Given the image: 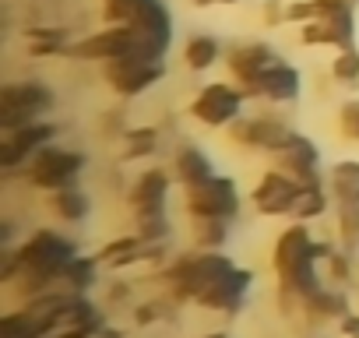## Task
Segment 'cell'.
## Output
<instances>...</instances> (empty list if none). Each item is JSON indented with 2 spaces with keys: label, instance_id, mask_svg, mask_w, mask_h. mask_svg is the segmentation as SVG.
<instances>
[{
  "label": "cell",
  "instance_id": "cell-1",
  "mask_svg": "<svg viewBox=\"0 0 359 338\" xmlns=\"http://www.w3.org/2000/svg\"><path fill=\"white\" fill-rule=\"evenodd\" d=\"M317 236L310 233V222L292 219L271 243V275L278 285V310L296 320L303 313V303L327 282L324 268L313 254Z\"/></svg>",
  "mask_w": 359,
  "mask_h": 338
},
{
  "label": "cell",
  "instance_id": "cell-2",
  "mask_svg": "<svg viewBox=\"0 0 359 338\" xmlns=\"http://www.w3.org/2000/svg\"><path fill=\"white\" fill-rule=\"evenodd\" d=\"M15 257H18V278L11 282L18 299H32V296H43L50 289H60V275L64 268L81 254L78 243L71 236H64L60 229H50V226H39L32 229L18 247H11Z\"/></svg>",
  "mask_w": 359,
  "mask_h": 338
},
{
  "label": "cell",
  "instance_id": "cell-3",
  "mask_svg": "<svg viewBox=\"0 0 359 338\" xmlns=\"http://www.w3.org/2000/svg\"><path fill=\"white\" fill-rule=\"evenodd\" d=\"M236 261L233 254H222V250H184L176 254L169 264L158 268V282H165L169 296L176 303H198L226 271H233Z\"/></svg>",
  "mask_w": 359,
  "mask_h": 338
},
{
  "label": "cell",
  "instance_id": "cell-4",
  "mask_svg": "<svg viewBox=\"0 0 359 338\" xmlns=\"http://www.w3.org/2000/svg\"><path fill=\"white\" fill-rule=\"evenodd\" d=\"M88 165V155L78 151V148H67V144H46L43 151H36L25 165V180L29 187L43 191V194H53L60 187H74L78 177L85 173Z\"/></svg>",
  "mask_w": 359,
  "mask_h": 338
},
{
  "label": "cell",
  "instance_id": "cell-5",
  "mask_svg": "<svg viewBox=\"0 0 359 338\" xmlns=\"http://www.w3.org/2000/svg\"><path fill=\"white\" fill-rule=\"evenodd\" d=\"M53 106H57V92L46 81L39 78L8 81L4 92H0V130L11 134L32 120H43Z\"/></svg>",
  "mask_w": 359,
  "mask_h": 338
},
{
  "label": "cell",
  "instance_id": "cell-6",
  "mask_svg": "<svg viewBox=\"0 0 359 338\" xmlns=\"http://www.w3.org/2000/svg\"><path fill=\"white\" fill-rule=\"evenodd\" d=\"M247 88L236 85L233 78H219V81H208L187 106V113L201 123V127H212V130H229L240 116H247Z\"/></svg>",
  "mask_w": 359,
  "mask_h": 338
},
{
  "label": "cell",
  "instance_id": "cell-7",
  "mask_svg": "<svg viewBox=\"0 0 359 338\" xmlns=\"http://www.w3.org/2000/svg\"><path fill=\"white\" fill-rule=\"evenodd\" d=\"M299 43L313 50L355 46V4H348V0H317V18L299 25Z\"/></svg>",
  "mask_w": 359,
  "mask_h": 338
},
{
  "label": "cell",
  "instance_id": "cell-8",
  "mask_svg": "<svg viewBox=\"0 0 359 338\" xmlns=\"http://www.w3.org/2000/svg\"><path fill=\"white\" fill-rule=\"evenodd\" d=\"M169 74L165 57H141V53H127L116 60L102 64V81L113 95L120 99H137L144 92H151L162 78Z\"/></svg>",
  "mask_w": 359,
  "mask_h": 338
},
{
  "label": "cell",
  "instance_id": "cell-9",
  "mask_svg": "<svg viewBox=\"0 0 359 338\" xmlns=\"http://www.w3.org/2000/svg\"><path fill=\"white\" fill-rule=\"evenodd\" d=\"M240 208H243V194L229 173H215L205 184L184 187L187 219H229V222H236Z\"/></svg>",
  "mask_w": 359,
  "mask_h": 338
},
{
  "label": "cell",
  "instance_id": "cell-10",
  "mask_svg": "<svg viewBox=\"0 0 359 338\" xmlns=\"http://www.w3.org/2000/svg\"><path fill=\"white\" fill-rule=\"evenodd\" d=\"M299 130L278 116H240L233 127H229V141L243 151H261V155H278L292 144Z\"/></svg>",
  "mask_w": 359,
  "mask_h": 338
},
{
  "label": "cell",
  "instance_id": "cell-11",
  "mask_svg": "<svg viewBox=\"0 0 359 338\" xmlns=\"http://www.w3.org/2000/svg\"><path fill=\"white\" fill-rule=\"evenodd\" d=\"M127 53H141L137 32L130 25H102V29L74 39L71 50H67V57L78 60V64H106V60H116V57H127Z\"/></svg>",
  "mask_w": 359,
  "mask_h": 338
},
{
  "label": "cell",
  "instance_id": "cell-12",
  "mask_svg": "<svg viewBox=\"0 0 359 338\" xmlns=\"http://www.w3.org/2000/svg\"><path fill=\"white\" fill-rule=\"evenodd\" d=\"M57 137H60V123L57 120H46V116L43 120H32V123H25V127H18L11 134H4V141H0V169H4L8 177L18 173V169L29 165V158L36 151H43Z\"/></svg>",
  "mask_w": 359,
  "mask_h": 338
},
{
  "label": "cell",
  "instance_id": "cell-13",
  "mask_svg": "<svg viewBox=\"0 0 359 338\" xmlns=\"http://www.w3.org/2000/svg\"><path fill=\"white\" fill-rule=\"evenodd\" d=\"M299 187H303L299 180H292L289 173H282L278 165H271V169H264L261 180L250 191V208L261 219H292Z\"/></svg>",
  "mask_w": 359,
  "mask_h": 338
},
{
  "label": "cell",
  "instance_id": "cell-14",
  "mask_svg": "<svg viewBox=\"0 0 359 338\" xmlns=\"http://www.w3.org/2000/svg\"><path fill=\"white\" fill-rule=\"evenodd\" d=\"M247 95L257 99V102H268V106H292L299 102L303 95V74L296 64H289L285 57L278 64H271L257 81L247 85Z\"/></svg>",
  "mask_w": 359,
  "mask_h": 338
},
{
  "label": "cell",
  "instance_id": "cell-15",
  "mask_svg": "<svg viewBox=\"0 0 359 338\" xmlns=\"http://www.w3.org/2000/svg\"><path fill=\"white\" fill-rule=\"evenodd\" d=\"M254 282H257L254 268L236 264L233 271H226V275H222V278H219V282L198 299V306H205V310H212V313H226V317H233V313H240V310L247 306V296H250Z\"/></svg>",
  "mask_w": 359,
  "mask_h": 338
},
{
  "label": "cell",
  "instance_id": "cell-16",
  "mask_svg": "<svg viewBox=\"0 0 359 338\" xmlns=\"http://www.w3.org/2000/svg\"><path fill=\"white\" fill-rule=\"evenodd\" d=\"M282 60V53L271 46V43H264V39H247V43H236V46H229L226 50V71H229V78L236 81V85H250V81H257L271 64H278Z\"/></svg>",
  "mask_w": 359,
  "mask_h": 338
},
{
  "label": "cell",
  "instance_id": "cell-17",
  "mask_svg": "<svg viewBox=\"0 0 359 338\" xmlns=\"http://www.w3.org/2000/svg\"><path fill=\"white\" fill-rule=\"evenodd\" d=\"M172 184H176L172 169H162V165L141 169V173L130 180V187H127L130 212H162V208H169Z\"/></svg>",
  "mask_w": 359,
  "mask_h": 338
},
{
  "label": "cell",
  "instance_id": "cell-18",
  "mask_svg": "<svg viewBox=\"0 0 359 338\" xmlns=\"http://www.w3.org/2000/svg\"><path fill=\"white\" fill-rule=\"evenodd\" d=\"M275 165L282 169V173H289L292 180H299V184H327V177L320 173V148L303 130L292 137V144L285 151L275 155Z\"/></svg>",
  "mask_w": 359,
  "mask_h": 338
},
{
  "label": "cell",
  "instance_id": "cell-19",
  "mask_svg": "<svg viewBox=\"0 0 359 338\" xmlns=\"http://www.w3.org/2000/svg\"><path fill=\"white\" fill-rule=\"evenodd\" d=\"M95 257H99V264L109 268V271H127V268L148 264V243H144L137 233H123V236L106 240V243L95 250Z\"/></svg>",
  "mask_w": 359,
  "mask_h": 338
},
{
  "label": "cell",
  "instance_id": "cell-20",
  "mask_svg": "<svg viewBox=\"0 0 359 338\" xmlns=\"http://www.w3.org/2000/svg\"><path fill=\"white\" fill-rule=\"evenodd\" d=\"M219 169L212 162V155L201 148V144H180L172 151V177L180 187H194V184H205L208 177H215Z\"/></svg>",
  "mask_w": 359,
  "mask_h": 338
},
{
  "label": "cell",
  "instance_id": "cell-21",
  "mask_svg": "<svg viewBox=\"0 0 359 338\" xmlns=\"http://www.w3.org/2000/svg\"><path fill=\"white\" fill-rule=\"evenodd\" d=\"M352 310V299H348V289L345 285H320L306 303H303V320H310V324H324V320H341L345 313Z\"/></svg>",
  "mask_w": 359,
  "mask_h": 338
},
{
  "label": "cell",
  "instance_id": "cell-22",
  "mask_svg": "<svg viewBox=\"0 0 359 338\" xmlns=\"http://www.w3.org/2000/svg\"><path fill=\"white\" fill-rule=\"evenodd\" d=\"M46 212L57 219V222H67V226H78L92 215V194L81 191L78 184L74 187H60L53 194H46Z\"/></svg>",
  "mask_w": 359,
  "mask_h": 338
},
{
  "label": "cell",
  "instance_id": "cell-23",
  "mask_svg": "<svg viewBox=\"0 0 359 338\" xmlns=\"http://www.w3.org/2000/svg\"><path fill=\"white\" fill-rule=\"evenodd\" d=\"M219 60H226V53H222V39H219V36L194 32V36L184 43V67H187V71L205 74V71H212Z\"/></svg>",
  "mask_w": 359,
  "mask_h": 338
},
{
  "label": "cell",
  "instance_id": "cell-24",
  "mask_svg": "<svg viewBox=\"0 0 359 338\" xmlns=\"http://www.w3.org/2000/svg\"><path fill=\"white\" fill-rule=\"evenodd\" d=\"M327 191H331L334 205L359 201V158H338L327 169Z\"/></svg>",
  "mask_w": 359,
  "mask_h": 338
},
{
  "label": "cell",
  "instance_id": "cell-25",
  "mask_svg": "<svg viewBox=\"0 0 359 338\" xmlns=\"http://www.w3.org/2000/svg\"><path fill=\"white\" fill-rule=\"evenodd\" d=\"M158 127L151 123H141V127H127L120 134V155L123 162H141V158H151L158 151Z\"/></svg>",
  "mask_w": 359,
  "mask_h": 338
},
{
  "label": "cell",
  "instance_id": "cell-26",
  "mask_svg": "<svg viewBox=\"0 0 359 338\" xmlns=\"http://www.w3.org/2000/svg\"><path fill=\"white\" fill-rule=\"evenodd\" d=\"M25 43L32 57H67L71 39L67 29H53V25H32L25 29Z\"/></svg>",
  "mask_w": 359,
  "mask_h": 338
},
{
  "label": "cell",
  "instance_id": "cell-27",
  "mask_svg": "<svg viewBox=\"0 0 359 338\" xmlns=\"http://www.w3.org/2000/svg\"><path fill=\"white\" fill-rule=\"evenodd\" d=\"M334 198L327 191V184H303L299 187V198H296V208H292V219L299 222H317L331 212Z\"/></svg>",
  "mask_w": 359,
  "mask_h": 338
},
{
  "label": "cell",
  "instance_id": "cell-28",
  "mask_svg": "<svg viewBox=\"0 0 359 338\" xmlns=\"http://www.w3.org/2000/svg\"><path fill=\"white\" fill-rule=\"evenodd\" d=\"M99 257L95 254H78L67 268H64V275H60V289H71V292H88L95 282H99Z\"/></svg>",
  "mask_w": 359,
  "mask_h": 338
},
{
  "label": "cell",
  "instance_id": "cell-29",
  "mask_svg": "<svg viewBox=\"0 0 359 338\" xmlns=\"http://www.w3.org/2000/svg\"><path fill=\"white\" fill-rule=\"evenodd\" d=\"M229 233V219H191V240L201 250H226Z\"/></svg>",
  "mask_w": 359,
  "mask_h": 338
},
{
  "label": "cell",
  "instance_id": "cell-30",
  "mask_svg": "<svg viewBox=\"0 0 359 338\" xmlns=\"http://www.w3.org/2000/svg\"><path fill=\"white\" fill-rule=\"evenodd\" d=\"M134 233L144 243H169L172 240L169 208H162V212H134Z\"/></svg>",
  "mask_w": 359,
  "mask_h": 338
},
{
  "label": "cell",
  "instance_id": "cell-31",
  "mask_svg": "<svg viewBox=\"0 0 359 338\" xmlns=\"http://www.w3.org/2000/svg\"><path fill=\"white\" fill-rule=\"evenodd\" d=\"M334 233H338V247L359 254V201L334 205Z\"/></svg>",
  "mask_w": 359,
  "mask_h": 338
},
{
  "label": "cell",
  "instance_id": "cell-32",
  "mask_svg": "<svg viewBox=\"0 0 359 338\" xmlns=\"http://www.w3.org/2000/svg\"><path fill=\"white\" fill-rule=\"evenodd\" d=\"M331 78L345 88H359V46H348V50H334V60H331Z\"/></svg>",
  "mask_w": 359,
  "mask_h": 338
},
{
  "label": "cell",
  "instance_id": "cell-33",
  "mask_svg": "<svg viewBox=\"0 0 359 338\" xmlns=\"http://www.w3.org/2000/svg\"><path fill=\"white\" fill-rule=\"evenodd\" d=\"M355 254L352 250H345V247H338L320 268H324V278L331 282V285H348L352 282V275H355V261H352Z\"/></svg>",
  "mask_w": 359,
  "mask_h": 338
},
{
  "label": "cell",
  "instance_id": "cell-34",
  "mask_svg": "<svg viewBox=\"0 0 359 338\" xmlns=\"http://www.w3.org/2000/svg\"><path fill=\"white\" fill-rule=\"evenodd\" d=\"M334 130L341 141L359 144V99H345L334 113Z\"/></svg>",
  "mask_w": 359,
  "mask_h": 338
},
{
  "label": "cell",
  "instance_id": "cell-35",
  "mask_svg": "<svg viewBox=\"0 0 359 338\" xmlns=\"http://www.w3.org/2000/svg\"><path fill=\"white\" fill-rule=\"evenodd\" d=\"M172 310H176V299H172V296H169V299H148V303H137V306H134V324H137V327H151V324L165 320Z\"/></svg>",
  "mask_w": 359,
  "mask_h": 338
},
{
  "label": "cell",
  "instance_id": "cell-36",
  "mask_svg": "<svg viewBox=\"0 0 359 338\" xmlns=\"http://www.w3.org/2000/svg\"><path fill=\"white\" fill-rule=\"evenodd\" d=\"M317 18V0H285V25H306Z\"/></svg>",
  "mask_w": 359,
  "mask_h": 338
},
{
  "label": "cell",
  "instance_id": "cell-37",
  "mask_svg": "<svg viewBox=\"0 0 359 338\" xmlns=\"http://www.w3.org/2000/svg\"><path fill=\"white\" fill-rule=\"evenodd\" d=\"M261 22L268 29H282L285 25V0H264L261 4Z\"/></svg>",
  "mask_w": 359,
  "mask_h": 338
},
{
  "label": "cell",
  "instance_id": "cell-38",
  "mask_svg": "<svg viewBox=\"0 0 359 338\" xmlns=\"http://www.w3.org/2000/svg\"><path fill=\"white\" fill-rule=\"evenodd\" d=\"M338 334H341V338H359V310H348V313L338 320Z\"/></svg>",
  "mask_w": 359,
  "mask_h": 338
},
{
  "label": "cell",
  "instance_id": "cell-39",
  "mask_svg": "<svg viewBox=\"0 0 359 338\" xmlns=\"http://www.w3.org/2000/svg\"><path fill=\"white\" fill-rule=\"evenodd\" d=\"M127 296H130V282L120 278L116 285H109V299H113V303H116V299H127Z\"/></svg>",
  "mask_w": 359,
  "mask_h": 338
},
{
  "label": "cell",
  "instance_id": "cell-40",
  "mask_svg": "<svg viewBox=\"0 0 359 338\" xmlns=\"http://www.w3.org/2000/svg\"><path fill=\"white\" fill-rule=\"evenodd\" d=\"M99 338H127V331H123V327H109V324H106Z\"/></svg>",
  "mask_w": 359,
  "mask_h": 338
},
{
  "label": "cell",
  "instance_id": "cell-41",
  "mask_svg": "<svg viewBox=\"0 0 359 338\" xmlns=\"http://www.w3.org/2000/svg\"><path fill=\"white\" fill-rule=\"evenodd\" d=\"M187 4H191V8H198V11H208V8H215V4H219V0H187Z\"/></svg>",
  "mask_w": 359,
  "mask_h": 338
},
{
  "label": "cell",
  "instance_id": "cell-42",
  "mask_svg": "<svg viewBox=\"0 0 359 338\" xmlns=\"http://www.w3.org/2000/svg\"><path fill=\"white\" fill-rule=\"evenodd\" d=\"M201 338H233L229 331H208V334H201Z\"/></svg>",
  "mask_w": 359,
  "mask_h": 338
},
{
  "label": "cell",
  "instance_id": "cell-43",
  "mask_svg": "<svg viewBox=\"0 0 359 338\" xmlns=\"http://www.w3.org/2000/svg\"><path fill=\"white\" fill-rule=\"evenodd\" d=\"M219 4H222V8H233V4H240V0H219Z\"/></svg>",
  "mask_w": 359,
  "mask_h": 338
},
{
  "label": "cell",
  "instance_id": "cell-44",
  "mask_svg": "<svg viewBox=\"0 0 359 338\" xmlns=\"http://www.w3.org/2000/svg\"><path fill=\"white\" fill-rule=\"evenodd\" d=\"M310 338H331V334H310Z\"/></svg>",
  "mask_w": 359,
  "mask_h": 338
},
{
  "label": "cell",
  "instance_id": "cell-45",
  "mask_svg": "<svg viewBox=\"0 0 359 338\" xmlns=\"http://www.w3.org/2000/svg\"><path fill=\"white\" fill-rule=\"evenodd\" d=\"M348 4H355V8H359V0H348Z\"/></svg>",
  "mask_w": 359,
  "mask_h": 338
}]
</instances>
